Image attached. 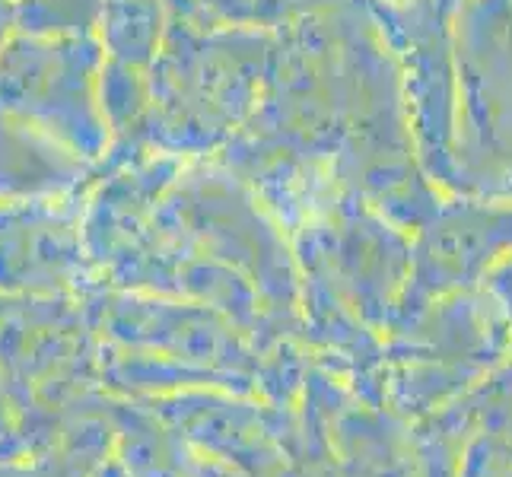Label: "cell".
I'll return each mask as SVG.
<instances>
[{"label": "cell", "mask_w": 512, "mask_h": 477, "mask_svg": "<svg viewBox=\"0 0 512 477\" xmlns=\"http://www.w3.org/2000/svg\"><path fill=\"white\" fill-rule=\"evenodd\" d=\"M96 45L83 35L13 32L0 51V109L39 128L80 159L102 150V128L93 109Z\"/></svg>", "instance_id": "obj_1"}, {"label": "cell", "mask_w": 512, "mask_h": 477, "mask_svg": "<svg viewBox=\"0 0 512 477\" xmlns=\"http://www.w3.org/2000/svg\"><path fill=\"white\" fill-rule=\"evenodd\" d=\"M80 179V156L0 109V204L61 198Z\"/></svg>", "instance_id": "obj_2"}, {"label": "cell", "mask_w": 512, "mask_h": 477, "mask_svg": "<svg viewBox=\"0 0 512 477\" xmlns=\"http://www.w3.org/2000/svg\"><path fill=\"white\" fill-rule=\"evenodd\" d=\"M74 229L58 198L0 207V284L55 280V268L70 249Z\"/></svg>", "instance_id": "obj_3"}, {"label": "cell", "mask_w": 512, "mask_h": 477, "mask_svg": "<svg viewBox=\"0 0 512 477\" xmlns=\"http://www.w3.org/2000/svg\"><path fill=\"white\" fill-rule=\"evenodd\" d=\"M93 20V0H16V32L23 35H83Z\"/></svg>", "instance_id": "obj_4"}, {"label": "cell", "mask_w": 512, "mask_h": 477, "mask_svg": "<svg viewBox=\"0 0 512 477\" xmlns=\"http://www.w3.org/2000/svg\"><path fill=\"white\" fill-rule=\"evenodd\" d=\"M16 32V0H0V51Z\"/></svg>", "instance_id": "obj_5"}]
</instances>
